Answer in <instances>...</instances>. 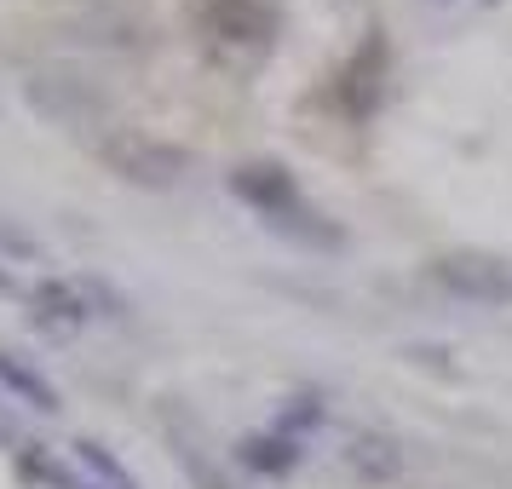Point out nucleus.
<instances>
[{
  "label": "nucleus",
  "mask_w": 512,
  "mask_h": 489,
  "mask_svg": "<svg viewBox=\"0 0 512 489\" xmlns=\"http://www.w3.org/2000/svg\"><path fill=\"white\" fill-rule=\"evenodd\" d=\"M225 185H231L236 202L254 208L271 231L294 236V242H305V248H340V225H328V213H317L311 202H305L300 179H294L282 162H242V167H231Z\"/></svg>",
  "instance_id": "f257e3e1"
},
{
  "label": "nucleus",
  "mask_w": 512,
  "mask_h": 489,
  "mask_svg": "<svg viewBox=\"0 0 512 489\" xmlns=\"http://www.w3.org/2000/svg\"><path fill=\"white\" fill-rule=\"evenodd\" d=\"M432 282L443 294L466 305H489V311H512V254H489V248H449L432 265Z\"/></svg>",
  "instance_id": "f03ea898"
},
{
  "label": "nucleus",
  "mask_w": 512,
  "mask_h": 489,
  "mask_svg": "<svg viewBox=\"0 0 512 489\" xmlns=\"http://www.w3.org/2000/svg\"><path fill=\"white\" fill-rule=\"evenodd\" d=\"M190 24L202 29L213 47L271 52L282 18H277L271 0H190Z\"/></svg>",
  "instance_id": "7ed1b4c3"
},
{
  "label": "nucleus",
  "mask_w": 512,
  "mask_h": 489,
  "mask_svg": "<svg viewBox=\"0 0 512 489\" xmlns=\"http://www.w3.org/2000/svg\"><path fill=\"white\" fill-rule=\"evenodd\" d=\"M98 156H104L110 173L133 179V185H150V190L179 185L185 167H190L185 150H173V144H162V139H144V133H116V139L98 144Z\"/></svg>",
  "instance_id": "20e7f679"
},
{
  "label": "nucleus",
  "mask_w": 512,
  "mask_h": 489,
  "mask_svg": "<svg viewBox=\"0 0 512 489\" xmlns=\"http://www.w3.org/2000/svg\"><path fill=\"white\" fill-rule=\"evenodd\" d=\"M29 305H35V317H41V323H52V328L93 323V294H87L81 282H70V277L35 282V288H29Z\"/></svg>",
  "instance_id": "39448f33"
},
{
  "label": "nucleus",
  "mask_w": 512,
  "mask_h": 489,
  "mask_svg": "<svg viewBox=\"0 0 512 489\" xmlns=\"http://www.w3.org/2000/svg\"><path fill=\"white\" fill-rule=\"evenodd\" d=\"M29 104L41 110V116H52V121H81V116H93V110H104L75 75H29Z\"/></svg>",
  "instance_id": "423d86ee"
},
{
  "label": "nucleus",
  "mask_w": 512,
  "mask_h": 489,
  "mask_svg": "<svg viewBox=\"0 0 512 489\" xmlns=\"http://www.w3.org/2000/svg\"><path fill=\"white\" fill-rule=\"evenodd\" d=\"M346 466H351V478H363V484H392L403 472V443L386 438V432H357L346 443Z\"/></svg>",
  "instance_id": "0eeeda50"
},
{
  "label": "nucleus",
  "mask_w": 512,
  "mask_h": 489,
  "mask_svg": "<svg viewBox=\"0 0 512 489\" xmlns=\"http://www.w3.org/2000/svg\"><path fill=\"white\" fill-rule=\"evenodd\" d=\"M236 461L248 472H259V478H288L300 466V438H288V432H248L236 443Z\"/></svg>",
  "instance_id": "6e6552de"
},
{
  "label": "nucleus",
  "mask_w": 512,
  "mask_h": 489,
  "mask_svg": "<svg viewBox=\"0 0 512 489\" xmlns=\"http://www.w3.org/2000/svg\"><path fill=\"white\" fill-rule=\"evenodd\" d=\"M0 386L18 397V403L41 409V415H58V409H64V397H58V386H52L47 374L35 369V363H24L18 351H6V346H0Z\"/></svg>",
  "instance_id": "1a4fd4ad"
},
{
  "label": "nucleus",
  "mask_w": 512,
  "mask_h": 489,
  "mask_svg": "<svg viewBox=\"0 0 512 489\" xmlns=\"http://www.w3.org/2000/svg\"><path fill=\"white\" fill-rule=\"evenodd\" d=\"M75 461H81V466H93V472H98V478H104L110 489H144L139 478H133V472H127V466H121V461H116V455H110V449H104L98 438H75Z\"/></svg>",
  "instance_id": "9d476101"
},
{
  "label": "nucleus",
  "mask_w": 512,
  "mask_h": 489,
  "mask_svg": "<svg viewBox=\"0 0 512 489\" xmlns=\"http://www.w3.org/2000/svg\"><path fill=\"white\" fill-rule=\"evenodd\" d=\"M6 288H12V271H6V265H0V294H6Z\"/></svg>",
  "instance_id": "9b49d317"
},
{
  "label": "nucleus",
  "mask_w": 512,
  "mask_h": 489,
  "mask_svg": "<svg viewBox=\"0 0 512 489\" xmlns=\"http://www.w3.org/2000/svg\"><path fill=\"white\" fill-rule=\"evenodd\" d=\"M70 489H98V484H70Z\"/></svg>",
  "instance_id": "f8f14e48"
}]
</instances>
